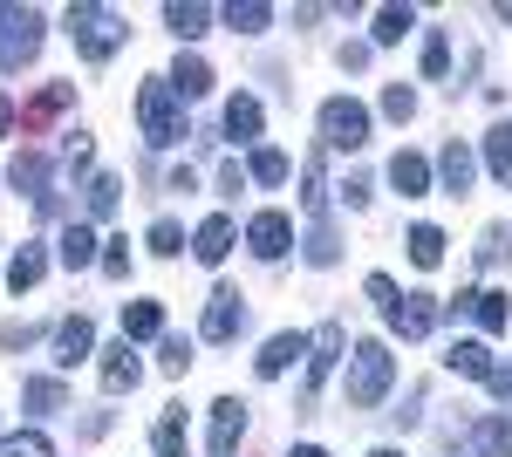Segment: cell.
I'll return each mask as SVG.
<instances>
[{"mask_svg": "<svg viewBox=\"0 0 512 457\" xmlns=\"http://www.w3.org/2000/svg\"><path fill=\"white\" fill-rule=\"evenodd\" d=\"M506 260V226H485V239H478V267H499Z\"/></svg>", "mask_w": 512, "mask_h": 457, "instance_id": "cell-45", "label": "cell"}, {"mask_svg": "<svg viewBox=\"0 0 512 457\" xmlns=\"http://www.w3.org/2000/svg\"><path fill=\"white\" fill-rule=\"evenodd\" d=\"M472 171H478L472 144H458V137H451V144H444V157H437V178H444V191H451V198H465V191H472Z\"/></svg>", "mask_w": 512, "mask_h": 457, "instance_id": "cell-14", "label": "cell"}, {"mask_svg": "<svg viewBox=\"0 0 512 457\" xmlns=\"http://www.w3.org/2000/svg\"><path fill=\"white\" fill-rule=\"evenodd\" d=\"M287 457H328V451H321V444H294Z\"/></svg>", "mask_w": 512, "mask_h": 457, "instance_id": "cell-50", "label": "cell"}, {"mask_svg": "<svg viewBox=\"0 0 512 457\" xmlns=\"http://www.w3.org/2000/svg\"><path fill=\"white\" fill-rule=\"evenodd\" d=\"M321 144L328 151H362L369 144V110L355 96H328L321 103Z\"/></svg>", "mask_w": 512, "mask_h": 457, "instance_id": "cell-5", "label": "cell"}, {"mask_svg": "<svg viewBox=\"0 0 512 457\" xmlns=\"http://www.w3.org/2000/svg\"><path fill=\"white\" fill-rule=\"evenodd\" d=\"M267 21H274L267 0H233V7H226V28H233V35H267Z\"/></svg>", "mask_w": 512, "mask_h": 457, "instance_id": "cell-26", "label": "cell"}, {"mask_svg": "<svg viewBox=\"0 0 512 457\" xmlns=\"http://www.w3.org/2000/svg\"><path fill=\"white\" fill-rule=\"evenodd\" d=\"M7 185H14V191H28L35 205H48V198H55V191H48V164H41L35 151H21L14 164H7Z\"/></svg>", "mask_w": 512, "mask_h": 457, "instance_id": "cell-18", "label": "cell"}, {"mask_svg": "<svg viewBox=\"0 0 512 457\" xmlns=\"http://www.w3.org/2000/svg\"><path fill=\"white\" fill-rule=\"evenodd\" d=\"M89 157H96L89 130H69V137H62V171H89Z\"/></svg>", "mask_w": 512, "mask_h": 457, "instance_id": "cell-42", "label": "cell"}, {"mask_svg": "<svg viewBox=\"0 0 512 457\" xmlns=\"http://www.w3.org/2000/svg\"><path fill=\"white\" fill-rule=\"evenodd\" d=\"M383 321H390V328L403 335V342H424V335H431L437 321H444V307H437L431 294H396V307L383 314Z\"/></svg>", "mask_w": 512, "mask_h": 457, "instance_id": "cell-8", "label": "cell"}, {"mask_svg": "<svg viewBox=\"0 0 512 457\" xmlns=\"http://www.w3.org/2000/svg\"><path fill=\"white\" fill-rule=\"evenodd\" d=\"M205 21H212V7H198V0H171V7H164V28H171L178 41H198Z\"/></svg>", "mask_w": 512, "mask_h": 457, "instance_id": "cell-23", "label": "cell"}, {"mask_svg": "<svg viewBox=\"0 0 512 457\" xmlns=\"http://www.w3.org/2000/svg\"><path fill=\"white\" fill-rule=\"evenodd\" d=\"M246 246H253V260H287V246H294V219L287 212H260L253 226H246Z\"/></svg>", "mask_w": 512, "mask_h": 457, "instance_id": "cell-9", "label": "cell"}, {"mask_svg": "<svg viewBox=\"0 0 512 457\" xmlns=\"http://www.w3.org/2000/svg\"><path fill=\"white\" fill-rule=\"evenodd\" d=\"M458 314H472L478 328H485V335H506L512 328V307H506V294H492V287H472V294H458Z\"/></svg>", "mask_w": 512, "mask_h": 457, "instance_id": "cell-10", "label": "cell"}, {"mask_svg": "<svg viewBox=\"0 0 512 457\" xmlns=\"http://www.w3.org/2000/svg\"><path fill=\"white\" fill-rule=\"evenodd\" d=\"M410 28H417V14H410V7H383V14H376V28H369V41H376V48H390V41H403Z\"/></svg>", "mask_w": 512, "mask_h": 457, "instance_id": "cell-31", "label": "cell"}, {"mask_svg": "<svg viewBox=\"0 0 512 457\" xmlns=\"http://www.w3.org/2000/svg\"><path fill=\"white\" fill-rule=\"evenodd\" d=\"M369 301H376V314H390V307H396V280H390V273H369Z\"/></svg>", "mask_w": 512, "mask_h": 457, "instance_id": "cell-47", "label": "cell"}, {"mask_svg": "<svg viewBox=\"0 0 512 457\" xmlns=\"http://www.w3.org/2000/svg\"><path fill=\"white\" fill-rule=\"evenodd\" d=\"M144 246H151L158 260H171V253H185V226H178V219H158V226L144 232Z\"/></svg>", "mask_w": 512, "mask_h": 457, "instance_id": "cell-39", "label": "cell"}, {"mask_svg": "<svg viewBox=\"0 0 512 457\" xmlns=\"http://www.w3.org/2000/svg\"><path fill=\"white\" fill-rule=\"evenodd\" d=\"M35 342H41L35 321H7V328H0V348H35Z\"/></svg>", "mask_w": 512, "mask_h": 457, "instance_id": "cell-46", "label": "cell"}, {"mask_svg": "<svg viewBox=\"0 0 512 457\" xmlns=\"http://www.w3.org/2000/svg\"><path fill=\"white\" fill-rule=\"evenodd\" d=\"M294 355H308V335H274V342L253 355V369L274 382V376H287V369H294Z\"/></svg>", "mask_w": 512, "mask_h": 457, "instance_id": "cell-17", "label": "cell"}, {"mask_svg": "<svg viewBox=\"0 0 512 457\" xmlns=\"http://www.w3.org/2000/svg\"><path fill=\"white\" fill-rule=\"evenodd\" d=\"M301 185H308V191H301V205H308V219L321 226V219H328V178H321V151L301 164Z\"/></svg>", "mask_w": 512, "mask_h": 457, "instance_id": "cell-27", "label": "cell"}, {"mask_svg": "<svg viewBox=\"0 0 512 457\" xmlns=\"http://www.w3.org/2000/svg\"><path fill=\"white\" fill-rule=\"evenodd\" d=\"M383 116H396V123H410V116H417V89H403V82H390V89H383Z\"/></svg>", "mask_w": 512, "mask_h": 457, "instance_id": "cell-43", "label": "cell"}, {"mask_svg": "<svg viewBox=\"0 0 512 457\" xmlns=\"http://www.w3.org/2000/svg\"><path fill=\"white\" fill-rule=\"evenodd\" d=\"M246 178L253 185H287V151H253L246 157Z\"/></svg>", "mask_w": 512, "mask_h": 457, "instance_id": "cell-35", "label": "cell"}, {"mask_svg": "<svg viewBox=\"0 0 512 457\" xmlns=\"http://www.w3.org/2000/svg\"><path fill=\"white\" fill-rule=\"evenodd\" d=\"M41 273H48V253H41V246H28V239H21V253H14V260H7V287H14V294H28V287H35Z\"/></svg>", "mask_w": 512, "mask_h": 457, "instance_id": "cell-25", "label": "cell"}, {"mask_svg": "<svg viewBox=\"0 0 512 457\" xmlns=\"http://www.w3.org/2000/svg\"><path fill=\"white\" fill-rule=\"evenodd\" d=\"M485 171L512 191V123H492V130H485Z\"/></svg>", "mask_w": 512, "mask_h": 457, "instance_id": "cell-22", "label": "cell"}, {"mask_svg": "<svg viewBox=\"0 0 512 457\" xmlns=\"http://www.w3.org/2000/svg\"><path fill=\"white\" fill-rule=\"evenodd\" d=\"M301 253H308V267H335V260H342V239H335V226L321 219V226L308 232V246H301Z\"/></svg>", "mask_w": 512, "mask_h": 457, "instance_id": "cell-34", "label": "cell"}, {"mask_svg": "<svg viewBox=\"0 0 512 457\" xmlns=\"http://www.w3.org/2000/svg\"><path fill=\"white\" fill-rule=\"evenodd\" d=\"M192 253L205 260V267H219V260L233 253V219H226V212H212V219L192 232Z\"/></svg>", "mask_w": 512, "mask_h": 457, "instance_id": "cell-15", "label": "cell"}, {"mask_svg": "<svg viewBox=\"0 0 512 457\" xmlns=\"http://www.w3.org/2000/svg\"><path fill=\"white\" fill-rule=\"evenodd\" d=\"M117 198H123V178H110V171H103V178H89V219H110V212H117Z\"/></svg>", "mask_w": 512, "mask_h": 457, "instance_id": "cell-37", "label": "cell"}, {"mask_svg": "<svg viewBox=\"0 0 512 457\" xmlns=\"http://www.w3.org/2000/svg\"><path fill=\"white\" fill-rule=\"evenodd\" d=\"M151 444H158V457H185V410H164Z\"/></svg>", "mask_w": 512, "mask_h": 457, "instance_id": "cell-32", "label": "cell"}, {"mask_svg": "<svg viewBox=\"0 0 512 457\" xmlns=\"http://www.w3.org/2000/svg\"><path fill=\"white\" fill-rule=\"evenodd\" d=\"M158 369H164V376H185V369H192V342H185V335H164Z\"/></svg>", "mask_w": 512, "mask_h": 457, "instance_id": "cell-41", "label": "cell"}, {"mask_svg": "<svg viewBox=\"0 0 512 457\" xmlns=\"http://www.w3.org/2000/svg\"><path fill=\"white\" fill-rule=\"evenodd\" d=\"M369 457H403V451H396V444H383V451H369Z\"/></svg>", "mask_w": 512, "mask_h": 457, "instance_id": "cell-51", "label": "cell"}, {"mask_svg": "<svg viewBox=\"0 0 512 457\" xmlns=\"http://www.w3.org/2000/svg\"><path fill=\"white\" fill-rule=\"evenodd\" d=\"M390 185L403 191V198H424V191H431V157L396 151V157H390Z\"/></svg>", "mask_w": 512, "mask_h": 457, "instance_id": "cell-16", "label": "cell"}, {"mask_svg": "<svg viewBox=\"0 0 512 457\" xmlns=\"http://www.w3.org/2000/svg\"><path fill=\"white\" fill-rule=\"evenodd\" d=\"M7 130H14V103L0 96V137H7Z\"/></svg>", "mask_w": 512, "mask_h": 457, "instance_id": "cell-49", "label": "cell"}, {"mask_svg": "<svg viewBox=\"0 0 512 457\" xmlns=\"http://www.w3.org/2000/svg\"><path fill=\"white\" fill-rule=\"evenodd\" d=\"M21 403L41 410V417H48V410H69V396H62V382H55V376H28V382H21Z\"/></svg>", "mask_w": 512, "mask_h": 457, "instance_id": "cell-28", "label": "cell"}, {"mask_svg": "<svg viewBox=\"0 0 512 457\" xmlns=\"http://www.w3.org/2000/svg\"><path fill=\"white\" fill-rule=\"evenodd\" d=\"M89 355H96V328H89V314H69V321L55 328V362L76 369V362H89Z\"/></svg>", "mask_w": 512, "mask_h": 457, "instance_id": "cell-12", "label": "cell"}, {"mask_svg": "<svg viewBox=\"0 0 512 457\" xmlns=\"http://www.w3.org/2000/svg\"><path fill=\"white\" fill-rule=\"evenodd\" d=\"M239 437H246V403L219 396V403H212V457H233Z\"/></svg>", "mask_w": 512, "mask_h": 457, "instance_id": "cell-13", "label": "cell"}, {"mask_svg": "<svg viewBox=\"0 0 512 457\" xmlns=\"http://www.w3.org/2000/svg\"><path fill=\"white\" fill-rule=\"evenodd\" d=\"M424 76H431V82L451 76V35H444V28H431V35H424Z\"/></svg>", "mask_w": 512, "mask_h": 457, "instance_id": "cell-36", "label": "cell"}, {"mask_svg": "<svg viewBox=\"0 0 512 457\" xmlns=\"http://www.w3.org/2000/svg\"><path fill=\"white\" fill-rule=\"evenodd\" d=\"M239 328H246V301H239L233 287H219V294L205 301V342H233Z\"/></svg>", "mask_w": 512, "mask_h": 457, "instance_id": "cell-11", "label": "cell"}, {"mask_svg": "<svg viewBox=\"0 0 512 457\" xmlns=\"http://www.w3.org/2000/svg\"><path fill=\"white\" fill-rule=\"evenodd\" d=\"M171 89H178V103H198V96H205V89H212V69H205V62H198V55H178V62H171Z\"/></svg>", "mask_w": 512, "mask_h": 457, "instance_id": "cell-20", "label": "cell"}, {"mask_svg": "<svg viewBox=\"0 0 512 457\" xmlns=\"http://www.w3.org/2000/svg\"><path fill=\"white\" fill-rule=\"evenodd\" d=\"M96 376H103V396H130L144 382V362H137L130 342H110V348H96Z\"/></svg>", "mask_w": 512, "mask_h": 457, "instance_id": "cell-7", "label": "cell"}, {"mask_svg": "<svg viewBox=\"0 0 512 457\" xmlns=\"http://www.w3.org/2000/svg\"><path fill=\"white\" fill-rule=\"evenodd\" d=\"M342 342H349V335H342V321H321L315 335H308V376H301V396H308V403L321 396V382H328V369H335Z\"/></svg>", "mask_w": 512, "mask_h": 457, "instance_id": "cell-6", "label": "cell"}, {"mask_svg": "<svg viewBox=\"0 0 512 457\" xmlns=\"http://www.w3.org/2000/svg\"><path fill=\"white\" fill-rule=\"evenodd\" d=\"M96 260H103V239H96L89 226H69V232H62V267H69V273H76V267H96Z\"/></svg>", "mask_w": 512, "mask_h": 457, "instance_id": "cell-24", "label": "cell"}, {"mask_svg": "<svg viewBox=\"0 0 512 457\" xmlns=\"http://www.w3.org/2000/svg\"><path fill=\"white\" fill-rule=\"evenodd\" d=\"M396 382V355L390 342H355L349 355V410H376Z\"/></svg>", "mask_w": 512, "mask_h": 457, "instance_id": "cell-3", "label": "cell"}, {"mask_svg": "<svg viewBox=\"0 0 512 457\" xmlns=\"http://www.w3.org/2000/svg\"><path fill=\"white\" fill-rule=\"evenodd\" d=\"M485 389H492V396L506 403V396H512V362H492V376H485Z\"/></svg>", "mask_w": 512, "mask_h": 457, "instance_id": "cell-48", "label": "cell"}, {"mask_svg": "<svg viewBox=\"0 0 512 457\" xmlns=\"http://www.w3.org/2000/svg\"><path fill=\"white\" fill-rule=\"evenodd\" d=\"M410 260H417V267H437V260H444V232L437 226H410Z\"/></svg>", "mask_w": 512, "mask_h": 457, "instance_id": "cell-38", "label": "cell"}, {"mask_svg": "<svg viewBox=\"0 0 512 457\" xmlns=\"http://www.w3.org/2000/svg\"><path fill=\"white\" fill-rule=\"evenodd\" d=\"M0 457H55V444L41 430H21V437H0Z\"/></svg>", "mask_w": 512, "mask_h": 457, "instance_id": "cell-40", "label": "cell"}, {"mask_svg": "<svg viewBox=\"0 0 512 457\" xmlns=\"http://www.w3.org/2000/svg\"><path fill=\"white\" fill-rule=\"evenodd\" d=\"M69 103H76V82H48V89H41L35 103L21 110V130H41L48 116H62V110H69Z\"/></svg>", "mask_w": 512, "mask_h": 457, "instance_id": "cell-19", "label": "cell"}, {"mask_svg": "<svg viewBox=\"0 0 512 457\" xmlns=\"http://www.w3.org/2000/svg\"><path fill=\"white\" fill-rule=\"evenodd\" d=\"M96 267L110 273V280H130V239H103V260Z\"/></svg>", "mask_w": 512, "mask_h": 457, "instance_id": "cell-44", "label": "cell"}, {"mask_svg": "<svg viewBox=\"0 0 512 457\" xmlns=\"http://www.w3.org/2000/svg\"><path fill=\"white\" fill-rule=\"evenodd\" d=\"M62 28H69V41L82 48V62H110L123 41H130V28H123V14H110V7H96V0H76L69 14H62Z\"/></svg>", "mask_w": 512, "mask_h": 457, "instance_id": "cell-2", "label": "cell"}, {"mask_svg": "<svg viewBox=\"0 0 512 457\" xmlns=\"http://www.w3.org/2000/svg\"><path fill=\"white\" fill-rule=\"evenodd\" d=\"M164 335V307L158 301H130L123 307V342H158Z\"/></svg>", "mask_w": 512, "mask_h": 457, "instance_id": "cell-21", "label": "cell"}, {"mask_svg": "<svg viewBox=\"0 0 512 457\" xmlns=\"http://www.w3.org/2000/svg\"><path fill=\"white\" fill-rule=\"evenodd\" d=\"M472 437H478V451H485V457H512V417H485Z\"/></svg>", "mask_w": 512, "mask_h": 457, "instance_id": "cell-33", "label": "cell"}, {"mask_svg": "<svg viewBox=\"0 0 512 457\" xmlns=\"http://www.w3.org/2000/svg\"><path fill=\"white\" fill-rule=\"evenodd\" d=\"M35 55H41V14H35V7L0 0V69H7V76H21Z\"/></svg>", "mask_w": 512, "mask_h": 457, "instance_id": "cell-4", "label": "cell"}, {"mask_svg": "<svg viewBox=\"0 0 512 457\" xmlns=\"http://www.w3.org/2000/svg\"><path fill=\"white\" fill-rule=\"evenodd\" d=\"M444 362H451V369H458V376H492V348L485 342H451V355H444Z\"/></svg>", "mask_w": 512, "mask_h": 457, "instance_id": "cell-30", "label": "cell"}, {"mask_svg": "<svg viewBox=\"0 0 512 457\" xmlns=\"http://www.w3.org/2000/svg\"><path fill=\"white\" fill-rule=\"evenodd\" d=\"M137 123H144V144H151V151H171V144H185V137H192L185 103H178V89H171L164 76L137 89Z\"/></svg>", "mask_w": 512, "mask_h": 457, "instance_id": "cell-1", "label": "cell"}, {"mask_svg": "<svg viewBox=\"0 0 512 457\" xmlns=\"http://www.w3.org/2000/svg\"><path fill=\"white\" fill-rule=\"evenodd\" d=\"M226 137H239V144L260 137V103H253V96H233V103H226Z\"/></svg>", "mask_w": 512, "mask_h": 457, "instance_id": "cell-29", "label": "cell"}]
</instances>
